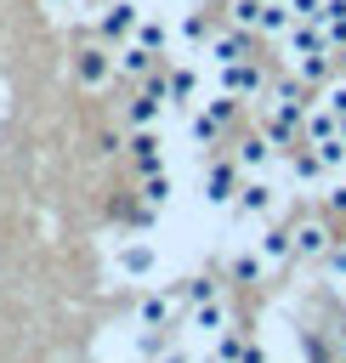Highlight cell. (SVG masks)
<instances>
[{
	"label": "cell",
	"instance_id": "1",
	"mask_svg": "<svg viewBox=\"0 0 346 363\" xmlns=\"http://www.w3.org/2000/svg\"><path fill=\"white\" fill-rule=\"evenodd\" d=\"M170 108V91H164V74H147L142 91L125 102V130H142V125H159V113Z\"/></svg>",
	"mask_w": 346,
	"mask_h": 363
},
{
	"label": "cell",
	"instance_id": "2",
	"mask_svg": "<svg viewBox=\"0 0 346 363\" xmlns=\"http://www.w3.org/2000/svg\"><path fill=\"white\" fill-rule=\"evenodd\" d=\"M238 176H244V170H238L233 153H227V159H210V164H204V204H233V199H238Z\"/></svg>",
	"mask_w": 346,
	"mask_h": 363
},
{
	"label": "cell",
	"instance_id": "3",
	"mask_svg": "<svg viewBox=\"0 0 346 363\" xmlns=\"http://www.w3.org/2000/svg\"><path fill=\"white\" fill-rule=\"evenodd\" d=\"M289 233H295V255H301V261H323V255H329V244H335V227H329L323 216L295 221Z\"/></svg>",
	"mask_w": 346,
	"mask_h": 363
},
{
	"label": "cell",
	"instance_id": "4",
	"mask_svg": "<svg viewBox=\"0 0 346 363\" xmlns=\"http://www.w3.org/2000/svg\"><path fill=\"white\" fill-rule=\"evenodd\" d=\"M221 91H233V96H261V91H267V68H261L255 57L227 62V68H221Z\"/></svg>",
	"mask_w": 346,
	"mask_h": 363
},
{
	"label": "cell",
	"instance_id": "5",
	"mask_svg": "<svg viewBox=\"0 0 346 363\" xmlns=\"http://www.w3.org/2000/svg\"><path fill=\"white\" fill-rule=\"evenodd\" d=\"M250 40H255L250 28H233V23H221V28H210V57H216L221 68H227V62H244V57H250Z\"/></svg>",
	"mask_w": 346,
	"mask_h": 363
},
{
	"label": "cell",
	"instance_id": "6",
	"mask_svg": "<svg viewBox=\"0 0 346 363\" xmlns=\"http://www.w3.org/2000/svg\"><path fill=\"white\" fill-rule=\"evenodd\" d=\"M125 147H130V159H136V170H142V176L164 170V153H159V136H153V125H142V130H125Z\"/></svg>",
	"mask_w": 346,
	"mask_h": 363
},
{
	"label": "cell",
	"instance_id": "7",
	"mask_svg": "<svg viewBox=\"0 0 346 363\" xmlns=\"http://www.w3.org/2000/svg\"><path fill=\"white\" fill-rule=\"evenodd\" d=\"M272 153H278V142L267 136V130H250V136H238V170H267L272 164Z\"/></svg>",
	"mask_w": 346,
	"mask_h": 363
},
{
	"label": "cell",
	"instance_id": "8",
	"mask_svg": "<svg viewBox=\"0 0 346 363\" xmlns=\"http://www.w3.org/2000/svg\"><path fill=\"white\" fill-rule=\"evenodd\" d=\"M272 199H278L272 182L267 176H250V182H238V199L233 204H238V216H272Z\"/></svg>",
	"mask_w": 346,
	"mask_h": 363
},
{
	"label": "cell",
	"instance_id": "9",
	"mask_svg": "<svg viewBox=\"0 0 346 363\" xmlns=\"http://www.w3.org/2000/svg\"><path fill=\"white\" fill-rule=\"evenodd\" d=\"M136 23H142V6L136 0H108V11H102V34L108 40H125V34H136Z\"/></svg>",
	"mask_w": 346,
	"mask_h": 363
},
{
	"label": "cell",
	"instance_id": "10",
	"mask_svg": "<svg viewBox=\"0 0 346 363\" xmlns=\"http://www.w3.org/2000/svg\"><path fill=\"white\" fill-rule=\"evenodd\" d=\"M227 329H233V312H227V306H221L216 295L193 306V335H204V340H216V335H227Z\"/></svg>",
	"mask_w": 346,
	"mask_h": 363
},
{
	"label": "cell",
	"instance_id": "11",
	"mask_svg": "<svg viewBox=\"0 0 346 363\" xmlns=\"http://www.w3.org/2000/svg\"><path fill=\"white\" fill-rule=\"evenodd\" d=\"M153 57H159V51H147L142 40H136V45H119L113 74H125V79H147V74H153Z\"/></svg>",
	"mask_w": 346,
	"mask_h": 363
},
{
	"label": "cell",
	"instance_id": "12",
	"mask_svg": "<svg viewBox=\"0 0 346 363\" xmlns=\"http://www.w3.org/2000/svg\"><path fill=\"white\" fill-rule=\"evenodd\" d=\"M170 306H176V295H170V289H164V295H142L136 323H142V329H164V323H170Z\"/></svg>",
	"mask_w": 346,
	"mask_h": 363
},
{
	"label": "cell",
	"instance_id": "13",
	"mask_svg": "<svg viewBox=\"0 0 346 363\" xmlns=\"http://www.w3.org/2000/svg\"><path fill=\"white\" fill-rule=\"evenodd\" d=\"M108 74H113V57H108L102 45H85V51H79V79H85V85H102Z\"/></svg>",
	"mask_w": 346,
	"mask_h": 363
},
{
	"label": "cell",
	"instance_id": "14",
	"mask_svg": "<svg viewBox=\"0 0 346 363\" xmlns=\"http://www.w3.org/2000/svg\"><path fill=\"white\" fill-rule=\"evenodd\" d=\"M289 23H295L289 0H261V23H255V34H284Z\"/></svg>",
	"mask_w": 346,
	"mask_h": 363
},
{
	"label": "cell",
	"instance_id": "15",
	"mask_svg": "<svg viewBox=\"0 0 346 363\" xmlns=\"http://www.w3.org/2000/svg\"><path fill=\"white\" fill-rule=\"evenodd\" d=\"M295 255V233L289 227H267V238H261V261L272 267V261H289Z\"/></svg>",
	"mask_w": 346,
	"mask_h": 363
},
{
	"label": "cell",
	"instance_id": "16",
	"mask_svg": "<svg viewBox=\"0 0 346 363\" xmlns=\"http://www.w3.org/2000/svg\"><path fill=\"white\" fill-rule=\"evenodd\" d=\"M323 34H329V45L335 51H346V0H323Z\"/></svg>",
	"mask_w": 346,
	"mask_h": 363
},
{
	"label": "cell",
	"instance_id": "17",
	"mask_svg": "<svg viewBox=\"0 0 346 363\" xmlns=\"http://www.w3.org/2000/svg\"><path fill=\"white\" fill-rule=\"evenodd\" d=\"M164 91H170V108H182V102H193L199 74H193V68H170V74H164Z\"/></svg>",
	"mask_w": 346,
	"mask_h": 363
},
{
	"label": "cell",
	"instance_id": "18",
	"mask_svg": "<svg viewBox=\"0 0 346 363\" xmlns=\"http://www.w3.org/2000/svg\"><path fill=\"white\" fill-rule=\"evenodd\" d=\"M119 267H125V278H147L153 272V244H125Z\"/></svg>",
	"mask_w": 346,
	"mask_h": 363
},
{
	"label": "cell",
	"instance_id": "19",
	"mask_svg": "<svg viewBox=\"0 0 346 363\" xmlns=\"http://www.w3.org/2000/svg\"><path fill=\"white\" fill-rule=\"evenodd\" d=\"M289 170H295V176H301L306 187H312V182H323V159H318V147L306 142V147H301V153L289 159Z\"/></svg>",
	"mask_w": 346,
	"mask_h": 363
},
{
	"label": "cell",
	"instance_id": "20",
	"mask_svg": "<svg viewBox=\"0 0 346 363\" xmlns=\"http://www.w3.org/2000/svg\"><path fill=\"white\" fill-rule=\"evenodd\" d=\"M227 23L255 34V23H261V0H227Z\"/></svg>",
	"mask_w": 346,
	"mask_h": 363
},
{
	"label": "cell",
	"instance_id": "21",
	"mask_svg": "<svg viewBox=\"0 0 346 363\" xmlns=\"http://www.w3.org/2000/svg\"><path fill=\"white\" fill-rule=\"evenodd\" d=\"M244 346H250V340H244L238 329H227V335H216V363H244Z\"/></svg>",
	"mask_w": 346,
	"mask_h": 363
},
{
	"label": "cell",
	"instance_id": "22",
	"mask_svg": "<svg viewBox=\"0 0 346 363\" xmlns=\"http://www.w3.org/2000/svg\"><path fill=\"white\" fill-rule=\"evenodd\" d=\"M142 199H147V210H159V204H170V182H164V170H153V176L142 182Z\"/></svg>",
	"mask_w": 346,
	"mask_h": 363
},
{
	"label": "cell",
	"instance_id": "23",
	"mask_svg": "<svg viewBox=\"0 0 346 363\" xmlns=\"http://www.w3.org/2000/svg\"><path fill=\"white\" fill-rule=\"evenodd\" d=\"M318 102H323V108H329L335 119H346V79H335V85H329V91H323Z\"/></svg>",
	"mask_w": 346,
	"mask_h": 363
},
{
	"label": "cell",
	"instance_id": "24",
	"mask_svg": "<svg viewBox=\"0 0 346 363\" xmlns=\"http://www.w3.org/2000/svg\"><path fill=\"white\" fill-rule=\"evenodd\" d=\"M261 267H267L261 255H238V261H233V278H238V284H250V278H261Z\"/></svg>",
	"mask_w": 346,
	"mask_h": 363
},
{
	"label": "cell",
	"instance_id": "25",
	"mask_svg": "<svg viewBox=\"0 0 346 363\" xmlns=\"http://www.w3.org/2000/svg\"><path fill=\"white\" fill-rule=\"evenodd\" d=\"M136 40H142V45H147V51H159V45H164V28H159V23H147V17H142V23H136Z\"/></svg>",
	"mask_w": 346,
	"mask_h": 363
},
{
	"label": "cell",
	"instance_id": "26",
	"mask_svg": "<svg viewBox=\"0 0 346 363\" xmlns=\"http://www.w3.org/2000/svg\"><path fill=\"white\" fill-rule=\"evenodd\" d=\"M289 11H295V23H318L323 17V0H289Z\"/></svg>",
	"mask_w": 346,
	"mask_h": 363
},
{
	"label": "cell",
	"instance_id": "27",
	"mask_svg": "<svg viewBox=\"0 0 346 363\" xmlns=\"http://www.w3.org/2000/svg\"><path fill=\"white\" fill-rule=\"evenodd\" d=\"M182 34H187V40H204V34H210V17H204V11L182 17Z\"/></svg>",
	"mask_w": 346,
	"mask_h": 363
},
{
	"label": "cell",
	"instance_id": "28",
	"mask_svg": "<svg viewBox=\"0 0 346 363\" xmlns=\"http://www.w3.org/2000/svg\"><path fill=\"white\" fill-rule=\"evenodd\" d=\"M182 295L199 306V301H210V295H216V284H210V278H187V289H182Z\"/></svg>",
	"mask_w": 346,
	"mask_h": 363
},
{
	"label": "cell",
	"instance_id": "29",
	"mask_svg": "<svg viewBox=\"0 0 346 363\" xmlns=\"http://www.w3.org/2000/svg\"><path fill=\"white\" fill-rule=\"evenodd\" d=\"M153 363H193V357H187L182 346H159V352H153Z\"/></svg>",
	"mask_w": 346,
	"mask_h": 363
},
{
	"label": "cell",
	"instance_id": "30",
	"mask_svg": "<svg viewBox=\"0 0 346 363\" xmlns=\"http://www.w3.org/2000/svg\"><path fill=\"white\" fill-rule=\"evenodd\" d=\"M323 204H329V210H346V182H335V187H329V199H323Z\"/></svg>",
	"mask_w": 346,
	"mask_h": 363
},
{
	"label": "cell",
	"instance_id": "31",
	"mask_svg": "<svg viewBox=\"0 0 346 363\" xmlns=\"http://www.w3.org/2000/svg\"><path fill=\"white\" fill-rule=\"evenodd\" d=\"M45 6H57V0H45Z\"/></svg>",
	"mask_w": 346,
	"mask_h": 363
}]
</instances>
